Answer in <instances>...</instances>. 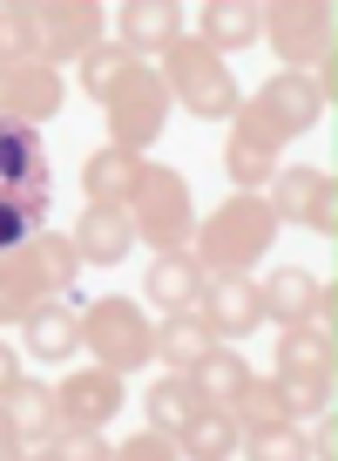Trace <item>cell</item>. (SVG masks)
I'll list each match as a JSON object with an SVG mask.
<instances>
[{
	"instance_id": "cell-1",
	"label": "cell",
	"mask_w": 338,
	"mask_h": 461,
	"mask_svg": "<svg viewBox=\"0 0 338 461\" xmlns=\"http://www.w3.org/2000/svg\"><path fill=\"white\" fill-rule=\"evenodd\" d=\"M48 203H55V163H48L41 130L0 122V251L48 230Z\"/></svg>"
},
{
	"instance_id": "cell-2",
	"label": "cell",
	"mask_w": 338,
	"mask_h": 461,
	"mask_svg": "<svg viewBox=\"0 0 338 461\" xmlns=\"http://www.w3.org/2000/svg\"><path fill=\"white\" fill-rule=\"evenodd\" d=\"M75 272H82V258H75V238H61V230H34L28 245L0 251V326L28 319L41 299H61Z\"/></svg>"
},
{
	"instance_id": "cell-3",
	"label": "cell",
	"mask_w": 338,
	"mask_h": 461,
	"mask_svg": "<svg viewBox=\"0 0 338 461\" xmlns=\"http://www.w3.org/2000/svg\"><path fill=\"white\" fill-rule=\"evenodd\" d=\"M271 238H278V211H271V197H251V190H237L230 203H217V217H203L197 230H190V258L203 265V272H251L257 258L271 251Z\"/></svg>"
},
{
	"instance_id": "cell-4",
	"label": "cell",
	"mask_w": 338,
	"mask_h": 461,
	"mask_svg": "<svg viewBox=\"0 0 338 461\" xmlns=\"http://www.w3.org/2000/svg\"><path fill=\"white\" fill-rule=\"evenodd\" d=\"M318 95H311V82H305V68H284V75H271L264 88H257L251 102H237V115H230V122H237V143H257V149H271V157H278L284 143H291V136H305L311 122H318Z\"/></svg>"
},
{
	"instance_id": "cell-5",
	"label": "cell",
	"mask_w": 338,
	"mask_h": 461,
	"mask_svg": "<svg viewBox=\"0 0 338 461\" xmlns=\"http://www.w3.org/2000/svg\"><path fill=\"white\" fill-rule=\"evenodd\" d=\"M163 88L169 102H183L190 115H203V122H230L237 115V82H230L224 55L217 48H203L197 34H183V41H169L163 48Z\"/></svg>"
},
{
	"instance_id": "cell-6",
	"label": "cell",
	"mask_w": 338,
	"mask_h": 461,
	"mask_svg": "<svg viewBox=\"0 0 338 461\" xmlns=\"http://www.w3.org/2000/svg\"><path fill=\"white\" fill-rule=\"evenodd\" d=\"M129 224H136V238L156 245V251H190V230H197L190 184L176 170L142 163V184H136V197H129Z\"/></svg>"
},
{
	"instance_id": "cell-7",
	"label": "cell",
	"mask_w": 338,
	"mask_h": 461,
	"mask_svg": "<svg viewBox=\"0 0 338 461\" xmlns=\"http://www.w3.org/2000/svg\"><path fill=\"white\" fill-rule=\"evenodd\" d=\"M82 346H95V360L115 366V374H136V366L156 360V326L129 299H95L82 305Z\"/></svg>"
},
{
	"instance_id": "cell-8",
	"label": "cell",
	"mask_w": 338,
	"mask_h": 461,
	"mask_svg": "<svg viewBox=\"0 0 338 461\" xmlns=\"http://www.w3.org/2000/svg\"><path fill=\"white\" fill-rule=\"evenodd\" d=\"M102 109H109V143L142 157V149L163 136V122H169V88H163V75H156V68H136L109 102H102Z\"/></svg>"
},
{
	"instance_id": "cell-9",
	"label": "cell",
	"mask_w": 338,
	"mask_h": 461,
	"mask_svg": "<svg viewBox=\"0 0 338 461\" xmlns=\"http://www.w3.org/2000/svg\"><path fill=\"white\" fill-rule=\"evenodd\" d=\"M264 28L291 68H311L332 55V7L325 0H278V7H264Z\"/></svg>"
},
{
	"instance_id": "cell-10",
	"label": "cell",
	"mask_w": 338,
	"mask_h": 461,
	"mask_svg": "<svg viewBox=\"0 0 338 461\" xmlns=\"http://www.w3.org/2000/svg\"><path fill=\"white\" fill-rule=\"evenodd\" d=\"M271 211H278V224L291 217V224H305V230H318V238H332L338 230V184L325 170H278L271 176Z\"/></svg>"
},
{
	"instance_id": "cell-11",
	"label": "cell",
	"mask_w": 338,
	"mask_h": 461,
	"mask_svg": "<svg viewBox=\"0 0 338 461\" xmlns=\"http://www.w3.org/2000/svg\"><path fill=\"white\" fill-rule=\"evenodd\" d=\"M61 109V68L55 61H0V122L41 130Z\"/></svg>"
},
{
	"instance_id": "cell-12",
	"label": "cell",
	"mask_w": 338,
	"mask_h": 461,
	"mask_svg": "<svg viewBox=\"0 0 338 461\" xmlns=\"http://www.w3.org/2000/svg\"><path fill=\"white\" fill-rule=\"evenodd\" d=\"M203 326L224 332V339H244V332L264 326V292H257L251 272H203V299H197Z\"/></svg>"
},
{
	"instance_id": "cell-13",
	"label": "cell",
	"mask_w": 338,
	"mask_h": 461,
	"mask_svg": "<svg viewBox=\"0 0 338 461\" xmlns=\"http://www.w3.org/2000/svg\"><path fill=\"white\" fill-rule=\"evenodd\" d=\"M102 48V7L95 0H55L41 7V61H88Z\"/></svg>"
},
{
	"instance_id": "cell-14",
	"label": "cell",
	"mask_w": 338,
	"mask_h": 461,
	"mask_svg": "<svg viewBox=\"0 0 338 461\" xmlns=\"http://www.w3.org/2000/svg\"><path fill=\"white\" fill-rule=\"evenodd\" d=\"M55 414L75 420V428H109L122 414V374L115 366H82L55 387Z\"/></svg>"
},
{
	"instance_id": "cell-15",
	"label": "cell",
	"mask_w": 338,
	"mask_h": 461,
	"mask_svg": "<svg viewBox=\"0 0 338 461\" xmlns=\"http://www.w3.org/2000/svg\"><path fill=\"white\" fill-rule=\"evenodd\" d=\"M278 380L332 393V380H338V346H332V332L311 326V319H305V326H284V339H278Z\"/></svg>"
},
{
	"instance_id": "cell-16",
	"label": "cell",
	"mask_w": 338,
	"mask_h": 461,
	"mask_svg": "<svg viewBox=\"0 0 338 461\" xmlns=\"http://www.w3.org/2000/svg\"><path fill=\"white\" fill-rule=\"evenodd\" d=\"M136 245V224H129V203H88L82 224H75V258L82 265H122Z\"/></svg>"
},
{
	"instance_id": "cell-17",
	"label": "cell",
	"mask_w": 338,
	"mask_h": 461,
	"mask_svg": "<svg viewBox=\"0 0 338 461\" xmlns=\"http://www.w3.org/2000/svg\"><path fill=\"white\" fill-rule=\"evenodd\" d=\"M149 305L156 312H197V299H203V265L190 258V251H156V265H149Z\"/></svg>"
},
{
	"instance_id": "cell-18",
	"label": "cell",
	"mask_w": 338,
	"mask_h": 461,
	"mask_svg": "<svg viewBox=\"0 0 338 461\" xmlns=\"http://www.w3.org/2000/svg\"><path fill=\"white\" fill-rule=\"evenodd\" d=\"M169 41H183V7H169V0H129L122 7V48L129 55H163Z\"/></svg>"
},
{
	"instance_id": "cell-19",
	"label": "cell",
	"mask_w": 338,
	"mask_h": 461,
	"mask_svg": "<svg viewBox=\"0 0 338 461\" xmlns=\"http://www.w3.org/2000/svg\"><path fill=\"white\" fill-rule=\"evenodd\" d=\"M197 41L203 48H217V55H237V48H251L257 34H264V7L257 0H210L197 14Z\"/></svg>"
},
{
	"instance_id": "cell-20",
	"label": "cell",
	"mask_w": 338,
	"mask_h": 461,
	"mask_svg": "<svg viewBox=\"0 0 338 461\" xmlns=\"http://www.w3.org/2000/svg\"><path fill=\"white\" fill-rule=\"evenodd\" d=\"M21 332H28V353L34 360H68L75 346H82V312L61 299H41L28 319H21Z\"/></svg>"
},
{
	"instance_id": "cell-21",
	"label": "cell",
	"mask_w": 338,
	"mask_h": 461,
	"mask_svg": "<svg viewBox=\"0 0 338 461\" xmlns=\"http://www.w3.org/2000/svg\"><path fill=\"white\" fill-rule=\"evenodd\" d=\"M257 292H264V319H278V326H305V319L318 312V292L325 285L305 272V265H278Z\"/></svg>"
},
{
	"instance_id": "cell-22",
	"label": "cell",
	"mask_w": 338,
	"mask_h": 461,
	"mask_svg": "<svg viewBox=\"0 0 338 461\" xmlns=\"http://www.w3.org/2000/svg\"><path fill=\"white\" fill-rule=\"evenodd\" d=\"M136 184H142V157L136 149H95V157L82 163V190H88V203H129L136 197Z\"/></svg>"
},
{
	"instance_id": "cell-23",
	"label": "cell",
	"mask_w": 338,
	"mask_h": 461,
	"mask_svg": "<svg viewBox=\"0 0 338 461\" xmlns=\"http://www.w3.org/2000/svg\"><path fill=\"white\" fill-rule=\"evenodd\" d=\"M142 407H149V428H163V434H176V441H183V428H190L210 401H203V387H197L190 374H163L149 393H142Z\"/></svg>"
},
{
	"instance_id": "cell-24",
	"label": "cell",
	"mask_w": 338,
	"mask_h": 461,
	"mask_svg": "<svg viewBox=\"0 0 338 461\" xmlns=\"http://www.w3.org/2000/svg\"><path fill=\"white\" fill-rule=\"evenodd\" d=\"M210 346H217V332L203 326V312H163V326H156V353H163L169 374H190Z\"/></svg>"
},
{
	"instance_id": "cell-25",
	"label": "cell",
	"mask_w": 338,
	"mask_h": 461,
	"mask_svg": "<svg viewBox=\"0 0 338 461\" xmlns=\"http://www.w3.org/2000/svg\"><path fill=\"white\" fill-rule=\"evenodd\" d=\"M237 447H244V428H237V414L217 407V401L183 428V455H197V461H224V455H237Z\"/></svg>"
},
{
	"instance_id": "cell-26",
	"label": "cell",
	"mask_w": 338,
	"mask_h": 461,
	"mask_svg": "<svg viewBox=\"0 0 338 461\" xmlns=\"http://www.w3.org/2000/svg\"><path fill=\"white\" fill-rule=\"evenodd\" d=\"M190 380H197V387H203V401L230 407V401H237L244 387H251V366H244L237 353H230V346H210V353H203V360L190 366Z\"/></svg>"
},
{
	"instance_id": "cell-27",
	"label": "cell",
	"mask_w": 338,
	"mask_h": 461,
	"mask_svg": "<svg viewBox=\"0 0 338 461\" xmlns=\"http://www.w3.org/2000/svg\"><path fill=\"white\" fill-rule=\"evenodd\" d=\"M0 407L14 414V428H21V441H41L48 428H55V387H41V380H14V387L0 393Z\"/></svg>"
},
{
	"instance_id": "cell-28",
	"label": "cell",
	"mask_w": 338,
	"mask_h": 461,
	"mask_svg": "<svg viewBox=\"0 0 338 461\" xmlns=\"http://www.w3.org/2000/svg\"><path fill=\"white\" fill-rule=\"evenodd\" d=\"M28 455H48V461H95V455H109V447H102V428H75V420H55L41 441H28Z\"/></svg>"
},
{
	"instance_id": "cell-29",
	"label": "cell",
	"mask_w": 338,
	"mask_h": 461,
	"mask_svg": "<svg viewBox=\"0 0 338 461\" xmlns=\"http://www.w3.org/2000/svg\"><path fill=\"white\" fill-rule=\"evenodd\" d=\"M0 61H41V7H0Z\"/></svg>"
},
{
	"instance_id": "cell-30",
	"label": "cell",
	"mask_w": 338,
	"mask_h": 461,
	"mask_svg": "<svg viewBox=\"0 0 338 461\" xmlns=\"http://www.w3.org/2000/svg\"><path fill=\"white\" fill-rule=\"evenodd\" d=\"M136 68H142V61L129 55L122 41H115V48H95V55L82 61V88H88L95 102H109V95H115V88H122V82H129Z\"/></svg>"
},
{
	"instance_id": "cell-31",
	"label": "cell",
	"mask_w": 338,
	"mask_h": 461,
	"mask_svg": "<svg viewBox=\"0 0 338 461\" xmlns=\"http://www.w3.org/2000/svg\"><path fill=\"white\" fill-rule=\"evenodd\" d=\"M224 176H230L237 190H251V197H264V184L278 176V157H271V149H257V143H237V136H230V143H224Z\"/></svg>"
},
{
	"instance_id": "cell-32",
	"label": "cell",
	"mask_w": 338,
	"mask_h": 461,
	"mask_svg": "<svg viewBox=\"0 0 338 461\" xmlns=\"http://www.w3.org/2000/svg\"><path fill=\"white\" fill-rule=\"evenodd\" d=\"M244 441H251V447H237V455H257V461H291V455H305L298 420H264V428H244Z\"/></svg>"
},
{
	"instance_id": "cell-33",
	"label": "cell",
	"mask_w": 338,
	"mask_h": 461,
	"mask_svg": "<svg viewBox=\"0 0 338 461\" xmlns=\"http://www.w3.org/2000/svg\"><path fill=\"white\" fill-rule=\"evenodd\" d=\"M115 455L122 461H169V455H183V441L163 434V428H142V434H129V441H115Z\"/></svg>"
},
{
	"instance_id": "cell-34",
	"label": "cell",
	"mask_w": 338,
	"mask_h": 461,
	"mask_svg": "<svg viewBox=\"0 0 338 461\" xmlns=\"http://www.w3.org/2000/svg\"><path fill=\"white\" fill-rule=\"evenodd\" d=\"M311 420V428H298V434H305V455H325V461H332L338 455V420H332V407H318V414H305Z\"/></svg>"
},
{
	"instance_id": "cell-35",
	"label": "cell",
	"mask_w": 338,
	"mask_h": 461,
	"mask_svg": "<svg viewBox=\"0 0 338 461\" xmlns=\"http://www.w3.org/2000/svg\"><path fill=\"white\" fill-rule=\"evenodd\" d=\"M0 455H28V441H21V428H14L7 407H0Z\"/></svg>"
},
{
	"instance_id": "cell-36",
	"label": "cell",
	"mask_w": 338,
	"mask_h": 461,
	"mask_svg": "<svg viewBox=\"0 0 338 461\" xmlns=\"http://www.w3.org/2000/svg\"><path fill=\"white\" fill-rule=\"evenodd\" d=\"M14 380H21V353H14V346H7V339H0V393L14 387Z\"/></svg>"
}]
</instances>
